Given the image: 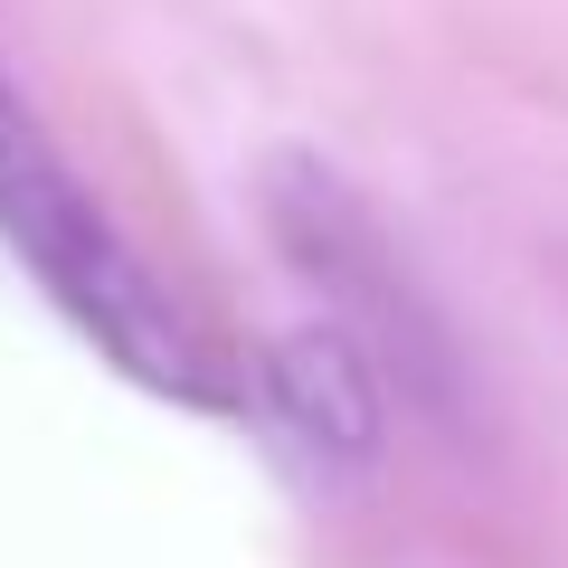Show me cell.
<instances>
[{"instance_id": "7a4b0ae2", "label": "cell", "mask_w": 568, "mask_h": 568, "mask_svg": "<svg viewBox=\"0 0 568 568\" xmlns=\"http://www.w3.org/2000/svg\"><path fill=\"white\" fill-rule=\"evenodd\" d=\"M256 398H265V417H275L304 455H323V465H369L379 436H388L379 369H369V351L351 342V332H284V342H265Z\"/></svg>"}, {"instance_id": "6da1fadb", "label": "cell", "mask_w": 568, "mask_h": 568, "mask_svg": "<svg viewBox=\"0 0 568 568\" xmlns=\"http://www.w3.org/2000/svg\"><path fill=\"white\" fill-rule=\"evenodd\" d=\"M0 246L39 275V294L123 379L162 388V398H190V407L219 398V369H209L200 332L181 323L171 284L114 237V219L85 200V181L58 162V142L39 133V114L10 85H0Z\"/></svg>"}]
</instances>
